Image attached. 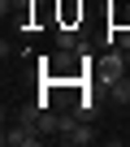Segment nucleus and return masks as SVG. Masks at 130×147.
<instances>
[{
	"mask_svg": "<svg viewBox=\"0 0 130 147\" xmlns=\"http://www.w3.org/2000/svg\"><path fill=\"white\" fill-rule=\"evenodd\" d=\"M56 138L65 143V147H87V143H95V130L87 125V117H61V125H56Z\"/></svg>",
	"mask_w": 130,
	"mask_h": 147,
	"instance_id": "nucleus-1",
	"label": "nucleus"
},
{
	"mask_svg": "<svg viewBox=\"0 0 130 147\" xmlns=\"http://www.w3.org/2000/svg\"><path fill=\"white\" fill-rule=\"evenodd\" d=\"M126 65H130V61H126V52H121V48H113L104 61H95V74H100V82H104V87H113L117 78H126Z\"/></svg>",
	"mask_w": 130,
	"mask_h": 147,
	"instance_id": "nucleus-2",
	"label": "nucleus"
},
{
	"mask_svg": "<svg viewBox=\"0 0 130 147\" xmlns=\"http://www.w3.org/2000/svg\"><path fill=\"white\" fill-rule=\"evenodd\" d=\"M0 138H5V147H35V143H39V130L26 125V121H18V125H9Z\"/></svg>",
	"mask_w": 130,
	"mask_h": 147,
	"instance_id": "nucleus-3",
	"label": "nucleus"
},
{
	"mask_svg": "<svg viewBox=\"0 0 130 147\" xmlns=\"http://www.w3.org/2000/svg\"><path fill=\"white\" fill-rule=\"evenodd\" d=\"M56 48H61V52H78V48H83V39H78V30L61 22V26H56Z\"/></svg>",
	"mask_w": 130,
	"mask_h": 147,
	"instance_id": "nucleus-4",
	"label": "nucleus"
},
{
	"mask_svg": "<svg viewBox=\"0 0 130 147\" xmlns=\"http://www.w3.org/2000/svg\"><path fill=\"white\" fill-rule=\"evenodd\" d=\"M108 91H113V104H130V78H117Z\"/></svg>",
	"mask_w": 130,
	"mask_h": 147,
	"instance_id": "nucleus-5",
	"label": "nucleus"
},
{
	"mask_svg": "<svg viewBox=\"0 0 130 147\" xmlns=\"http://www.w3.org/2000/svg\"><path fill=\"white\" fill-rule=\"evenodd\" d=\"M117 48L130 52V26H117Z\"/></svg>",
	"mask_w": 130,
	"mask_h": 147,
	"instance_id": "nucleus-6",
	"label": "nucleus"
},
{
	"mask_svg": "<svg viewBox=\"0 0 130 147\" xmlns=\"http://www.w3.org/2000/svg\"><path fill=\"white\" fill-rule=\"evenodd\" d=\"M126 61H130V52H126Z\"/></svg>",
	"mask_w": 130,
	"mask_h": 147,
	"instance_id": "nucleus-7",
	"label": "nucleus"
}]
</instances>
